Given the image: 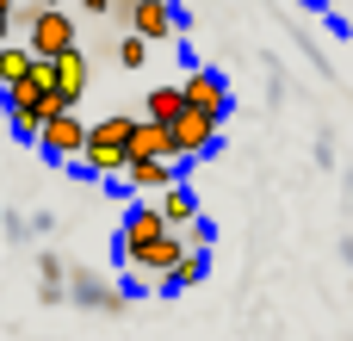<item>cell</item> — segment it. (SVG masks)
<instances>
[{
    "label": "cell",
    "mask_w": 353,
    "mask_h": 341,
    "mask_svg": "<svg viewBox=\"0 0 353 341\" xmlns=\"http://www.w3.org/2000/svg\"><path fill=\"white\" fill-rule=\"evenodd\" d=\"M6 118H12V137H19V143H43V130H50L43 106H37L25 87H12V93H6Z\"/></svg>",
    "instance_id": "obj_5"
},
{
    "label": "cell",
    "mask_w": 353,
    "mask_h": 341,
    "mask_svg": "<svg viewBox=\"0 0 353 341\" xmlns=\"http://www.w3.org/2000/svg\"><path fill=\"white\" fill-rule=\"evenodd\" d=\"M174 6L168 0H137L130 6V37H143V43H155V37H174Z\"/></svg>",
    "instance_id": "obj_6"
},
{
    "label": "cell",
    "mask_w": 353,
    "mask_h": 341,
    "mask_svg": "<svg viewBox=\"0 0 353 341\" xmlns=\"http://www.w3.org/2000/svg\"><path fill=\"white\" fill-rule=\"evenodd\" d=\"M130 162H180V137H174V124L143 118L137 137H130Z\"/></svg>",
    "instance_id": "obj_4"
},
{
    "label": "cell",
    "mask_w": 353,
    "mask_h": 341,
    "mask_svg": "<svg viewBox=\"0 0 353 341\" xmlns=\"http://www.w3.org/2000/svg\"><path fill=\"white\" fill-rule=\"evenodd\" d=\"M180 87H186V106H192V112H205V118L223 124V112H230V81H223L217 68H192Z\"/></svg>",
    "instance_id": "obj_2"
},
{
    "label": "cell",
    "mask_w": 353,
    "mask_h": 341,
    "mask_svg": "<svg viewBox=\"0 0 353 341\" xmlns=\"http://www.w3.org/2000/svg\"><path fill=\"white\" fill-rule=\"evenodd\" d=\"M37 6H43V12H62V0H37Z\"/></svg>",
    "instance_id": "obj_16"
},
{
    "label": "cell",
    "mask_w": 353,
    "mask_h": 341,
    "mask_svg": "<svg viewBox=\"0 0 353 341\" xmlns=\"http://www.w3.org/2000/svg\"><path fill=\"white\" fill-rule=\"evenodd\" d=\"M205 267H211V261H205V249H192V255H186V261L161 280V292H192V286L205 280Z\"/></svg>",
    "instance_id": "obj_13"
},
{
    "label": "cell",
    "mask_w": 353,
    "mask_h": 341,
    "mask_svg": "<svg viewBox=\"0 0 353 341\" xmlns=\"http://www.w3.org/2000/svg\"><path fill=\"white\" fill-rule=\"evenodd\" d=\"M118 62H124V68H143V62H149V43H143V37H124V43H118Z\"/></svg>",
    "instance_id": "obj_14"
},
{
    "label": "cell",
    "mask_w": 353,
    "mask_h": 341,
    "mask_svg": "<svg viewBox=\"0 0 353 341\" xmlns=\"http://www.w3.org/2000/svg\"><path fill=\"white\" fill-rule=\"evenodd\" d=\"M205 242H211V224H205V217H199V224H192V230H186V249H205Z\"/></svg>",
    "instance_id": "obj_15"
},
{
    "label": "cell",
    "mask_w": 353,
    "mask_h": 341,
    "mask_svg": "<svg viewBox=\"0 0 353 341\" xmlns=\"http://www.w3.org/2000/svg\"><path fill=\"white\" fill-rule=\"evenodd\" d=\"M161 217H168V230H174V236H186V230L199 224V199H192L186 186H174V193H161Z\"/></svg>",
    "instance_id": "obj_11"
},
{
    "label": "cell",
    "mask_w": 353,
    "mask_h": 341,
    "mask_svg": "<svg viewBox=\"0 0 353 341\" xmlns=\"http://www.w3.org/2000/svg\"><path fill=\"white\" fill-rule=\"evenodd\" d=\"M174 137H180V155H211L217 149V118H205V112H186L180 124H174Z\"/></svg>",
    "instance_id": "obj_7"
},
{
    "label": "cell",
    "mask_w": 353,
    "mask_h": 341,
    "mask_svg": "<svg viewBox=\"0 0 353 341\" xmlns=\"http://www.w3.org/2000/svg\"><path fill=\"white\" fill-rule=\"evenodd\" d=\"M161 236H174L168 217H161V205H137V211L124 217V230H118V255H124V267H137Z\"/></svg>",
    "instance_id": "obj_1"
},
{
    "label": "cell",
    "mask_w": 353,
    "mask_h": 341,
    "mask_svg": "<svg viewBox=\"0 0 353 341\" xmlns=\"http://www.w3.org/2000/svg\"><path fill=\"white\" fill-rule=\"evenodd\" d=\"M87 75H93V68H87V56H81V50H68V56L56 62V81H62V93H68L74 106H81V93H87Z\"/></svg>",
    "instance_id": "obj_12"
},
{
    "label": "cell",
    "mask_w": 353,
    "mask_h": 341,
    "mask_svg": "<svg viewBox=\"0 0 353 341\" xmlns=\"http://www.w3.org/2000/svg\"><path fill=\"white\" fill-rule=\"evenodd\" d=\"M192 106H186V87H149V112L143 118H155V124H180Z\"/></svg>",
    "instance_id": "obj_10"
},
{
    "label": "cell",
    "mask_w": 353,
    "mask_h": 341,
    "mask_svg": "<svg viewBox=\"0 0 353 341\" xmlns=\"http://www.w3.org/2000/svg\"><path fill=\"white\" fill-rule=\"evenodd\" d=\"M87 143H93V124H81L74 112L50 118V130H43V155H50V162H81Z\"/></svg>",
    "instance_id": "obj_3"
},
{
    "label": "cell",
    "mask_w": 353,
    "mask_h": 341,
    "mask_svg": "<svg viewBox=\"0 0 353 341\" xmlns=\"http://www.w3.org/2000/svg\"><path fill=\"white\" fill-rule=\"evenodd\" d=\"M180 180H174V162H130V174H124V186L118 193H174Z\"/></svg>",
    "instance_id": "obj_8"
},
{
    "label": "cell",
    "mask_w": 353,
    "mask_h": 341,
    "mask_svg": "<svg viewBox=\"0 0 353 341\" xmlns=\"http://www.w3.org/2000/svg\"><path fill=\"white\" fill-rule=\"evenodd\" d=\"M31 75H37V50H31V43H6V50H0V81H6V93L25 87Z\"/></svg>",
    "instance_id": "obj_9"
}]
</instances>
